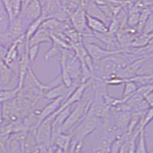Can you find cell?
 I'll list each match as a JSON object with an SVG mask.
<instances>
[{"mask_svg": "<svg viewBox=\"0 0 153 153\" xmlns=\"http://www.w3.org/2000/svg\"><path fill=\"white\" fill-rule=\"evenodd\" d=\"M86 19H87V27L92 32L105 33L109 31V27L101 19L91 16L88 14L86 15Z\"/></svg>", "mask_w": 153, "mask_h": 153, "instance_id": "cell-11", "label": "cell"}, {"mask_svg": "<svg viewBox=\"0 0 153 153\" xmlns=\"http://www.w3.org/2000/svg\"><path fill=\"white\" fill-rule=\"evenodd\" d=\"M72 143V135L71 133H64L61 132L57 135L52 140L51 146H54L56 147L61 149L66 152H69L70 147Z\"/></svg>", "mask_w": 153, "mask_h": 153, "instance_id": "cell-12", "label": "cell"}, {"mask_svg": "<svg viewBox=\"0 0 153 153\" xmlns=\"http://www.w3.org/2000/svg\"><path fill=\"white\" fill-rule=\"evenodd\" d=\"M66 99L67 98L65 97H60L52 100L51 102H50V103L44 106L43 109L41 111L40 114L38 116V125L45 119H46L49 116H51V115L53 114V113H54L59 110L60 107L62 106V104L64 103V102H65Z\"/></svg>", "mask_w": 153, "mask_h": 153, "instance_id": "cell-9", "label": "cell"}, {"mask_svg": "<svg viewBox=\"0 0 153 153\" xmlns=\"http://www.w3.org/2000/svg\"><path fill=\"white\" fill-rule=\"evenodd\" d=\"M21 88L19 87L14 89H3L0 90V103H3L13 98L16 97L19 94Z\"/></svg>", "mask_w": 153, "mask_h": 153, "instance_id": "cell-16", "label": "cell"}, {"mask_svg": "<svg viewBox=\"0 0 153 153\" xmlns=\"http://www.w3.org/2000/svg\"><path fill=\"white\" fill-rule=\"evenodd\" d=\"M134 153H149L147 146H146V132H145L144 129H141L139 132Z\"/></svg>", "mask_w": 153, "mask_h": 153, "instance_id": "cell-15", "label": "cell"}, {"mask_svg": "<svg viewBox=\"0 0 153 153\" xmlns=\"http://www.w3.org/2000/svg\"><path fill=\"white\" fill-rule=\"evenodd\" d=\"M101 124L102 120L100 118L87 114L71 132L72 141H84L99 128Z\"/></svg>", "mask_w": 153, "mask_h": 153, "instance_id": "cell-1", "label": "cell"}, {"mask_svg": "<svg viewBox=\"0 0 153 153\" xmlns=\"http://www.w3.org/2000/svg\"><path fill=\"white\" fill-rule=\"evenodd\" d=\"M51 38L50 31L41 25L40 28L37 30L36 32L28 40V46L41 45L42 43H51Z\"/></svg>", "mask_w": 153, "mask_h": 153, "instance_id": "cell-10", "label": "cell"}, {"mask_svg": "<svg viewBox=\"0 0 153 153\" xmlns=\"http://www.w3.org/2000/svg\"><path fill=\"white\" fill-rule=\"evenodd\" d=\"M84 1H85V0H81V4H82V3H83V2H84Z\"/></svg>", "mask_w": 153, "mask_h": 153, "instance_id": "cell-22", "label": "cell"}, {"mask_svg": "<svg viewBox=\"0 0 153 153\" xmlns=\"http://www.w3.org/2000/svg\"><path fill=\"white\" fill-rule=\"evenodd\" d=\"M4 123V119L2 117V112H0V126H2Z\"/></svg>", "mask_w": 153, "mask_h": 153, "instance_id": "cell-20", "label": "cell"}, {"mask_svg": "<svg viewBox=\"0 0 153 153\" xmlns=\"http://www.w3.org/2000/svg\"><path fill=\"white\" fill-rule=\"evenodd\" d=\"M53 146V153H68L66 152L65 151H64L61 149L58 148V147H56V146Z\"/></svg>", "mask_w": 153, "mask_h": 153, "instance_id": "cell-19", "label": "cell"}, {"mask_svg": "<svg viewBox=\"0 0 153 153\" xmlns=\"http://www.w3.org/2000/svg\"><path fill=\"white\" fill-rule=\"evenodd\" d=\"M149 153H153V149H152L151 150H149Z\"/></svg>", "mask_w": 153, "mask_h": 153, "instance_id": "cell-21", "label": "cell"}, {"mask_svg": "<svg viewBox=\"0 0 153 153\" xmlns=\"http://www.w3.org/2000/svg\"><path fill=\"white\" fill-rule=\"evenodd\" d=\"M77 85H74L72 87H68L65 85L64 83H61L56 87L51 88L48 90L45 94H44V97L45 98L48 100H52L58 98L60 97H65L68 98V96L71 94L72 91L76 88Z\"/></svg>", "mask_w": 153, "mask_h": 153, "instance_id": "cell-8", "label": "cell"}, {"mask_svg": "<svg viewBox=\"0 0 153 153\" xmlns=\"http://www.w3.org/2000/svg\"><path fill=\"white\" fill-rule=\"evenodd\" d=\"M39 50H40V45H34L28 46V56L30 62L35 61L37 56L38 55Z\"/></svg>", "mask_w": 153, "mask_h": 153, "instance_id": "cell-17", "label": "cell"}, {"mask_svg": "<svg viewBox=\"0 0 153 153\" xmlns=\"http://www.w3.org/2000/svg\"><path fill=\"white\" fill-rule=\"evenodd\" d=\"M71 50L67 51L66 68L74 84L79 85L82 83L83 71H82L81 62L78 57L75 55H71L68 53Z\"/></svg>", "mask_w": 153, "mask_h": 153, "instance_id": "cell-4", "label": "cell"}, {"mask_svg": "<svg viewBox=\"0 0 153 153\" xmlns=\"http://www.w3.org/2000/svg\"><path fill=\"white\" fill-rule=\"evenodd\" d=\"M152 32H153V8L152 9L151 12H150L146 24H145V26L143 28L142 33L149 34L152 33Z\"/></svg>", "mask_w": 153, "mask_h": 153, "instance_id": "cell-18", "label": "cell"}, {"mask_svg": "<svg viewBox=\"0 0 153 153\" xmlns=\"http://www.w3.org/2000/svg\"><path fill=\"white\" fill-rule=\"evenodd\" d=\"M84 45L85 46L87 52L92 57L94 61H101V60L106 58L110 56L115 55V54H119L124 51L122 49H119V50L106 49L97 44H85Z\"/></svg>", "mask_w": 153, "mask_h": 153, "instance_id": "cell-7", "label": "cell"}, {"mask_svg": "<svg viewBox=\"0 0 153 153\" xmlns=\"http://www.w3.org/2000/svg\"><path fill=\"white\" fill-rule=\"evenodd\" d=\"M10 25V18L2 0H0V35L8 32Z\"/></svg>", "mask_w": 153, "mask_h": 153, "instance_id": "cell-14", "label": "cell"}, {"mask_svg": "<svg viewBox=\"0 0 153 153\" xmlns=\"http://www.w3.org/2000/svg\"><path fill=\"white\" fill-rule=\"evenodd\" d=\"M86 11L81 5L69 16V20L71 26L78 31L80 35L91 33L92 31L89 29L87 25Z\"/></svg>", "mask_w": 153, "mask_h": 153, "instance_id": "cell-6", "label": "cell"}, {"mask_svg": "<svg viewBox=\"0 0 153 153\" xmlns=\"http://www.w3.org/2000/svg\"><path fill=\"white\" fill-rule=\"evenodd\" d=\"M91 101H92V98L88 100H81L74 105L71 112L61 127L62 132L71 133L75 126L87 116L89 108L91 106Z\"/></svg>", "mask_w": 153, "mask_h": 153, "instance_id": "cell-2", "label": "cell"}, {"mask_svg": "<svg viewBox=\"0 0 153 153\" xmlns=\"http://www.w3.org/2000/svg\"><path fill=\"white\" fill-rule=\"evenodd\" d=\"M42 16V5L39 0H31L21 11L19 17L21 18L25 25L28 28L30 23Z\"/></svg>", "mask_w": 153, "mask_h": 153, "instance_id": "cell-5", "label": "cell"}, {"mask_svg": "<svg viewBox=\"0 0 153 153\" xmlns=\"http://www.w3.org/2000/svg\"><path fill=\"white\" fill-rule=\"evenodd\" d=\"M5 150L7 153H25L17 133L12 135L8 139L5 143Z\"/></svg>", "mask_w": 153, "mask_h": 153, "instance_id": "cell-13", "label": "cell"}, {"mask_svg": "<svg viewBox=\"0 0 153 153\" xmlns=\"http://www.w3.org/2000/svg\"><path fill=\"white\" fill-rule=\"evenodd\" d=\"M57 111L51 114L42 121L35 129V137L37 144L42 145L48 148L51 146L52 136V123Z\"/></svg>", "mask_w": 153, "mask_h": 153, "instance_id": "cell-3", "label": "cell"}]
</instances>
